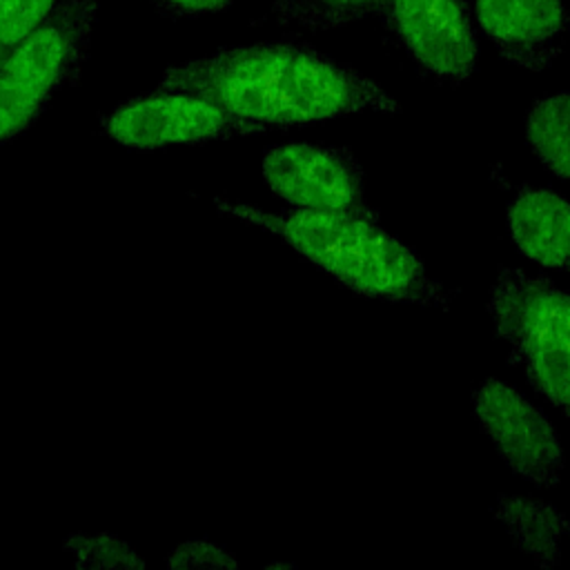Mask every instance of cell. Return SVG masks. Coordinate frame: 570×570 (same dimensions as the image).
<instances>
[{
	"label": "cell",
	"mask_w": 570,
	"mask_h": 570,
	"mask_svg": "<svg viewBox=\"0 0 570 570\" xmlns=\"http://www.w3.org/2000/svg\"><path fill=\"white\" fill-rule=\"evenodd\" d=\"M158 87L205 96L263 127L399 109L374 80L292 40L218 49L169 67Z\"/></svg>",
	"instance_id": "6da1fadb"
},
{
	"label": "cell",
	"mask_w": 570,
	"mask_h": 570,
	"mask_svg": "<svg viewBox=\"0 0 570 570\" xmlns=\"http://www.w3.org/2000/svg\"><path fill=\"white\" fill-rule=\"evenodd\" d=\"M214 205L227 216L285 238L305 258L358 294L430 307L448 305L445 292L425 274L416 254L376 227L370 216L303 207L267 214L225 198H216Z\"/></svg>",
	"instance_id": "7a4b0ae2"
},
{
	"label": "cell",
	"mask_w": 570,
	"mask_h": 570,
	"mask_svg": "<svg viewBox=\"0 0 570 570\" xmlns=\"http://www.w3.org/2000/svg\"><path fill=\"white\" fill-rule=\"evenodd\" d=\"M100 0H56L0 67V142L22 134L89 56Z\"/></svg>",
	"instance_id": "3957f363"
},
{
	"label": "cell",
	"mask_w": 570,
	"mask_h": 570,
	"mask_svg": "<svg viewBox=\"0 0 570 570\" xmlns=\"http://www.w3.org/2000/svg\"><path fill=\"white\" fill-rule=\"evenodd\" d=\"M490 314L530 383L570 414V296L546 278L503 267Z\"/></svg>",
	"instance_id": "277c9868"
},
{
	"label": "cell",
	"mask_w": 570,
	"mask_h": 570,
	"mask_svg": "<svg viewBox=\"0 0 570 570\" xmlns=\"http://www.w3.org/2000/svg\"><path fill=\"white\" fill-rule=\"evenodd\" d=\"M102 129L125 147L154 149L258 134L267 127L240 118L205 96L158 87L111 109L102 120Z\"/></svg>",
	"instance_id": "5b68a950"
},
{
	"label": "cell",
	"mask_w": 570,
	"mask_h": 570,
	"mask_svg": "<svg viewBox=\"0 0 570 570\" xmlns=\"http://www.w3.org/2000/svg\"><path fill=\"white\" fill-rule=\"evenodd\" d=\"M263 174L287 203L318 212H352L374 218L363 196L356 160L338 147L287 142L265 149Z\"/></svg>",
	"instance_id": "8992f818"
},
{
	"label": "cell",
	"mask_w": 570,
	"mask_h": 570,
	"mask_svg": "<svg viewBox=\"0 0 570 570\" xmlns=\"http://www.w3.org/2000/svg\"><path fill=\"white\" fill-rule=\"evenodd\" d=\"M379 16L428 73L461 82L474 71L476 38L468 0H387Z\"/></svg>",
	"instance_id": "52a82bcc"
},
{
	"label": "cell",
	"mask_w": 570,
	"mask_h": 570,
	"mask_svg": "<svg viewBox=\"0 0 570 570\" xmlns=\"http://www.w3.org/2000/svg\"><path fill=\"white\" fill-rule=\"evenodd\" d=\"M476 419L503 461L537 485H554L561 472V445L550 421L517 390L488 379L472 396Z\"/></svg>",
	"instance_id": "ba28073f"
},
{
	"label": "cell",
	"mask_w": 570,
	"mask_h": 570,
	"mask_svg": "<svg viewBox=\"0 0 570 570\" xmlns=\"http://www.w3.org/2000/svg\"><path fill=\"white\" fill-rule=\"evenodd\" d=\"M474 16L505 60L532 71L557 58L570 24L563 0H476Z\"/></svg>",
	"instance_id": "9c48e42d"
},
{
	"label": "cell",
	"mask_w": 570,
	"mask_h": 570,
	"mask_svg": "<svg viewBox=\"0 0 570 570\" xmlns=\"http://www.w3.org/2000/svg\"><path fill=\"white\" fill-rule=\"evenodd\" d=\"M517 247L532 261L570 269V203L548 189H523L508 207Z\"/></svg>",
	"instance_id": "30bf717a"
},
{
	"label": "cell",
	"mask_w": 570,
	"mask_h": 570,
	"mask_svg": "<svg viewBox=\"0 0 570 570\" xmlns=\"http://www.w3.org/2000/svg\"><path fill=\"white\" fill-rule=\"evenodd\" d=\"M497 519L517 548L534 557L537 563L543 568L559 563L561 539L570 537V523L552 505L537 499L501 497L497 501Z\"/></svg>",
	"instance_id": "8fae6325"
},
{
	"label": "cell",
	"mask_w": 570,
	"mask_h": 570,
	"mask_svg": "<svg viewBox=\"0 0 570 570\" xmlns=\"http://www.w3.org/2000/svg\"><path fill=\"white\" fill-rule=\"evenodd\" d=\"M528 140L546 167L570 180V94L534 102L528 116Z\"/></svg>",
	"instance_id": "7c38bea8"
},
{
	"label": "cell",
	"mask_w": 570,
	"mask_h": 570,
	"mask_svg": "<svg viewBox=\"0 0 570 570\" xmlns=\"http://www.w3.org/2000/svg\"><path fill=\"white\" fill-rule=\"evenodd\" d=\"M387 0H274L272 18L312 31L332 29L379 13Z\"/></svg>",
	"instance_id": "4fadbf2b"
},
{
	"label": "cell",
	"mask_w": 570,
	"mask_h": 570,
	"mask_svg": "<svg viewBox=\"0 0 570 570\" xmlns=\"http://www.w3.org/2000/svg\"><path fill=\"white\" fill-rule=\"evenodd\" d=\"M65 550L73 557L76 568H100V570H129L142 568L145 561L138 552L116 534H85L76 532L65 539Z\"/></svg>",
	"instance_id": "5bb4252c"
},
{
	"label": "cell",
	"mask_w": 570,
	"mask_h": 570,
	"mask_svg": "<svg viewBox=\"0 0 570 570\" xmlns=\"http://www.w3.org/2000/svg\"><path fill=\"white\" fill-rule=\"evenodd\" d=\"M53 4L56 0H0V67Z\"/></svg>",
	"instance_id": "9a60e30c"
},
{
	"label": "cell",
	"mask_w": 570,
	"mask_h": 570,
	"mask_svg": "<svg viewBox=\"0 0 570 570\" xmlns=\"http://www.w3.org/2000/svg\"><path fill=\"white\" fill-rule=\"evenodd\" d=\"M169 568H236V559L207 539H189L176 546L167 557Z\"/></svg>",
	"instance_id": "2e32d148"
},
{
	"label": "cell",
	"mask_w": 570,
	"mask_h": 570,
	"mask_svg": "<svg viewBox=\"0 0 570 570\" xmlns=\"http://www.w3.org/2000/svg\"><path fill=\"white\" fill-rule=\"evenodd\" d=\"M156 11L171 18H198L207 13H218L236 0H145Z\"/></svg>",
	"instance_id": "e0dca14e"
}]
</instances>
